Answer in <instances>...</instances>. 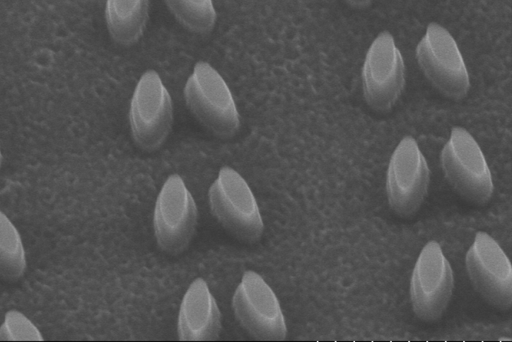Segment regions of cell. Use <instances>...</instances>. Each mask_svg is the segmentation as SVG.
<instances>
[{
	"instance_id": "obj_1",
	"label": "cell",
	"mask_w": 512,
	"mask_h": 342,
	"mask_svg": "<svg viewBox=\"0 0 512 342\" xmlns=\"http://www.w3.org/2000/svg\"><path fill=\"white\" fill-rule=\"evenodd\" d=\"M184 97L191 113L212 135L227 139L238 130V113L231 93L209 64H195L186 82Z\"/></svg>"
},
{
	"instance_id": "obj_2",
	"label": "cell",
	"mask_w": 512,
	"mask_h": 342,
	"mask_svg": "<svg viewBox=\"0 0 512 342\" xmlns=\"http://www.w3.org/2000/svg\"><path fill=\"white\" fill-rule=\"evenodd\" d=\"M208 197L213 216L235 238L246 244L260 239L264 225L257 204L237 171L223 167L211 185Z\"/></svg>"
},
{
	"instance_id": "obj_3",
	"label": "cell",
	"mask_w": 512,
	"mask_h": 342,
	"mask_svg": "<svg viewBox=\"0 0 512 342\" xmlns=\"http://www.w3.org/2000/svg\"><path fill=\"white\" fill-rule=\"evenodd\" d=\"M441 165L450 186L461 197L476 205L487 204L494 185L484 156L465 128L455 127L441 154Z\"/></svg>"
},
{
	"instance_id": "obj_4",
	"label": "cell",
	"mask_w": 512,
	"mask_h": 342,
	"mask_svg": "<svg viewBox=\"0 0 512 342\" xmlns=\"http://www.w3.org/2000/svg\"><path fill=\"white\" fill-rule=\"evenodd\" d=\"M421 71L441 94L458 101L470 89L467 68L455 40L436 23H431L416 48Z\"/></svg>"
},
{
	"instance_id": "obj_5",
	"label": "cell",
	"mask_w": 512,
	"mask_h": 342,
	"mask_svg": "<svg viewBox=\"0 0 512 342\" xmlns=\"http://www.w3.org/2000/svg\"><path fill=\"white\" fill-rule=\"evenodd\" d=\"M129 123L136 144L146 152L159 149L172 129L173 110L170 96L158 73L146 72L134 91Z\"/></svg>"
},
{
	"instance_id": "obj_6",
	"label": "cell",
	"mask_w": 512,
	"mask_h": 342,
	"mask_svg": "<svg viewBox=\"0 0 512 342\" xmlns=\"http://www.w3.org/2000/svg\"><path fill=\"white\" fill-rule=\"evenodd\" d=\"M198 213L196 203L182 178L168 176L155 204L153 229L158 247L177 256L188 247L196 230Z\"/></svg>"
},
{
	"instance_id": "obj_7",
	"label": "cell",
	"mask_w": 512,
	"mask_h": 342,
	"mask_svg": "<svg viewBox=\"0 0 512 342\" xmlns=\"http://www.w3.org/2000/svg\"><path fill=\"white\" fill-rule=\"evenodd\" d=\"M232 308L239 324L254 339L264 341L285 339L286 326L279 300L256 272L244 273L234 292Z\"/></svg>"
},
{
	"instance_id": "obj_8",
	"label": "cell",
	"mask_w": 512,
	"mask_h": 342,
	"mask_svg": "<svg viewBox=\"0 0 512 342\" xmlns=\"http://www.w3.org/2000/svg\"><path fill=\"white\" fill-rule=\"evenodd\" d=\"M430 171L416 140L403 138L395 149L388 164L386 193L391 210L409 218L424 203L429 190Z\"/></svg>"
},
{
	"instance_id": "obj_9",
	"label": "cell",
	"mask_w": 512,
	"mask_h": 342,
	"mask_svg": "<svg viewBox=\"0 0 512 342\" xmlns=\"http://www.w3.org/2000/svg\"><path fill=\"white\" fill-rule=\"evenodd\" d=\"M453 272L439 244L428 242L414 265L409 295L414 314L426 322L439 320L451 299Z\"/></svg>"
},
{
	"instance_id": "obj_10",
	"label": "cell",
	"mask_w": 512,
	"mask_h": 342,
	"mask_svg": "<svg viewBox=\"0 0 512 342\" xmlns=\"http://www.w3.org/2000/svg\"><path fill=\"white\" fill-rule=\"evenodd\" d=\"M472 287L491 306L507 310L512 305V266L499 244L478 232L465 256Z\"/></svg>"
},
{
	"instance_id": "obj_11",
	"label": "cell",
	"mask_w": 512,
	"mask_h": 342,
	"mask_svg": "<svg viewBox=\"0 0 512 342\" xmlns=\"http://www.w3.org/2000/svg\"><path fill=\"white\" fill-rule=\"evenodd\" d=\"M362 80L366 101L376 111L390 110L401 96L405 84V64L390 33H380L370 46Z\"/></svg>"
},
{
	"instance_id": "obj_12",
	"label": "cell",
	"mask_w": 512,
	"mask_h": 342,
	"mask_svg": "<svg viewBox=\"0 0 512 342\" xmlns=\"http://www.w3.org/2000/svg\"><path fill=\"white\" fill-rule=\"evenodd\" d=\"M180 341H216L221 330V315L205 280L196 278L186 290L179 309Z\"/></svg>"
},
{
	"instance_id": "obj_13",
	"label": "cell",
	"mask_w": 512,
	"mask_h": 342,
	"mask_svg": "<svg viewBox=\"0 0 512 342\" xmlns=\"http://www.w3.org/2000/svg\"><path fill=\"white\" fill-rule=\"evenodd\" d=\"M109 32L118 43L130 45L139 40L149 15L148 1H107L105 9Z\"/></svg>"
},
{
	"instance_id": "obj_14",
	"label": "cell",
	"mask_w": 512,
	"mask_h": 342,
	"mask_svg": "<svg viewBox=\"0 0 512 342\" xmlns=\"http://www.w3.org/2000/svg\"><path fill=\"white\" fill-rule=\"evenodd\" d=\"M165 4L178 22L192 32L206 33L215 25L216 14L210 0L165 1Z\"/></svg>"
},
{
	"instance_id": "obj_15",
	"label": "cell",
	"mask_w": 512,
	"mask_h": 342,
	"mask_svg": "<svg viewBox=\"0 0 512 342\" xmlns=\"http://www.w3.org/2000/svg\"><path fill=\"white\" fill-rule=\"evenodd\" d=\"M1 267L8 277H18L25 268V253L20 236L1 212Z\"/></svg>"
},
{
	"instance_id": "obj_16",
	"label": "cell",
	"mask_w": 512,
	"mask_h": 342,
	"mask_svg": "<svg viewBox=\"0 0 512 342\" xmlns=\"http://www.w3.org/2000/svg\"><path fill=\"white\" fill-rule=\"evenodd\" d=\"M4 340H42L36 327L21 313L11 311L6 314L5 322L1 327Z\"/></svg>"
}]
</instances>
